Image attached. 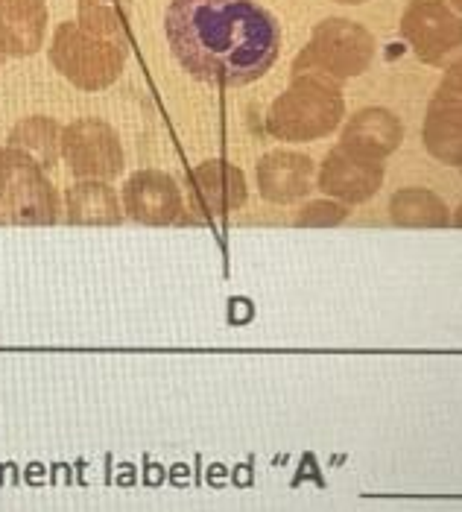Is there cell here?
Returning a JSON list of instances; mask_svg holds the SVG:
<instances>
[{
	"label": "cell",
	"instance_id": "obj_23",
	"mask_svg": "<svg viewBox=\"0 0 462 512\" xmlns=\"http://www.w3.org/2000/svg\"><path fill=\"white\" fill-rule=\"evenodd\" d=\"M454 226H460L462 229V205L457 208V214H454Z\"/></svg>",
	"mask_w": 462,
	"mask_h": 512
},
{
	"label": "cell",
	"instance_id": "obj_14",
	"mask_svg": "<svg viewBox=\"0 0 462 512\" xmlns=\"http://www.w3.org/2000/svg\"><path fill=\"white\" fill-rule=\"evenodd\" d=\"M65 205L74 226H117L123 220V208L109 182L82 179L68 188Z\"/></svg>",
	"mask_w": 462,
	"mask_h": 512
},
{
	"label": "cell",
	"instance_id": "obj_3",
	"mask_svg": "<svg viewBox=\"0 0 462 512\" xmlns=\"http://www.w3.org/2000/svg\"><path fill=\"white\" fill-rule=\"evenodd\" d=\"M53 68L82 91H103L123 74L126 44L88 33L79 21L56 27L50 41Z\"/></svg>",
	"mask_w": 462,
	"mask_h": 512
},
{
	"label": "cell",
	"instance_id": "obj_22",
	"mask_svg": "<svg viewBox=\"0 0 462 512\" xmlns=\"http://www.w3.org/2000/svg\"><path fill=\"white\" fill-rule=\"evenodd\" d=\"M3 167H6V150L0 147V179H3Z\"/></svg>",
	"mask_w": 462,
	"mask_h": 512
},
{
	"label": "cell",
	"instance_id": "obj_8",
	"mask_svg": "<svg viewBox=\"0 0 462 512\" xmlns=\"http://www.w3.org/2000/svg\"><path fill=\"white\" fill-rule=\"evenodd\" d=\"M123 211L147 226H170L182 220L179 185L158 170H141L123 185Z\"/></svg>",
	"mask_w": 462,
	"mask_h": 512
},
{
	"label": "cell",
	"instance_id": "obj_11",
	"mask_svg": "<svg viewBox=\"0 0 462 512\" xmlns=\"http://www.w3.org/2000/svg\"><path fill=\"white\" fill-rule=\"evenodd\" d=\"M404 138V126L386 109H363L354 118L348 120L340 138V147L351 156L372 158V161H384L392 150H398Z\"/></svg>",
	"mask_w": 462,
	"mask_h": 512
},
{
	"label": "cell",
	"instance_id": "obj_21",
	"mask_svg": "<svg viewBox=\"0 0 462 512\" xmlns=\"http://www.w3.org/2000/svg\"><path fill=\"white\" fill-rule=\"evenodd\" d=\"M44 9V0H0V12H27Z\"/></svg>",
	"mask_w": 462,
	"mask_h": 512
},
{
	"label": "cell",
	"instance_id": "obj_6",
	"mask_svg": "<svg viewBox=\"0 0 462 512\" xmlns=\"http://www.w3.org/2000/svg\"><path fill=\"white\" fill-rule=\"evenodd\" d=\"M401 36L424 65H445L462 47V15L442 0H413L401 15Z\"/></svg>",
	"mask_w": 462,
	"mask_h": 512
},
{
	"label": "cell",
	"instance_id": "obj_26",
	"mask_svg": "<svg viewBox=\"0 0 462 512\" xmlns=\"http://www.w3.org/2000/svg\"><path fill=\"white\" fill-rule=\"evenodd\" d=\"M3 62H6V53H3V47H0V68H3Z\"/></svg>",
	"mask_w": 462,
	"mask_h": 512
},
{
	"label": "cell",
	"instance_id": "obj_20",
	"mask_svg": "<svg viewBox=\"0 0 462 512\" xmlns=\"http://www.w3.org/2000/svg\"><path fill=\"white\" fill-rule=\"evenodd\" d=\"M439 94L442 97H451V100H462V59H457L448 71H445V79L439 85Z\"/></svg>",
	"mask_w": 462,
	"mask_h": 512
},
{
	"label": "cell",
	"instance_id": "obj_28",
	"mask_svg": "<svg viewBox=\"0 0 462 512\" xmlns=\"http://www.w3.org/2000/svg\"><path fill=\"white\" fill-rule=\"evenodd\" d=\"M0 223H3V214H0Z\"/></svg>",
	"mask_w": 462,
	"mask_h": 512
},
{
	"label": "cell",
	"instance_id": "obj_18",
	"mask_svg": "<svg viewBox=\"0 0 462 512\" xmlns=\"http://www.w3.org/2000/svg\"><path fill=\"white\" fill-rule=\"evenodd\" d=\"M79 24L94 36L126 44V15L112 0H79Z\"/></svg>",
	"mask_w": 462,
	"mask_h": 512
},
{
	"label": "cell",
	"instance_id": "obj_25",
	"mask_svg": "<svg viewBox=\"0 0 462 512\" xmlns=\"http://www.w3.org/2000/svg\"><path fill=\"white\" fill-rule=\"evenodd\" d=\"M451 6H454V9L462 15V0H451Z\"/></svg>",
	"mask_w": 462,
	"mask_h": 512
},
{
	"label": "cell",
	"instance_id": "obj_13",
	"mask_svg": "<svg viewBox=\"0 0 462 512\" xmlns=\"http://www.w3.org/2000/svg\"><path fill=\"white\" fill-rule=\"evenodd\" d=\"M422 138L436 161L462 167V100L436 94L424 118Z\"/></svg>",
	"mask_w": 462,
	"mask_h": 512
},
{
	"label": "cell",
	"instance_id": "obj_15",
	"mask_svg": "<svg viewBox=\"0 0 462 512\" xmlns=\"http://www.w3.org/2000/svg\"><path fill=\"white\" fill-rule=\"evenodd\" d=\"M9 150L36 161L41 170L53 167L62 156V129L50 118H27L21 120L9 132Z\"/></svg>",
	"mask_w": 462,
	"mask_h": 512
},
{
	"label": "cell",
	"instance_id": "obj_24",
	"mask_svg": "<svg viewBox=\"0 0 462 512\" xmlns=\"http://www.w3.org/2000/svg\"><path fill=\"white\" fill-rule=\"evenodd\" d=\"M334 3H346V6H357V3H366V0H334Z\"/></svg>",
	"mask_w": 462,
	"mask_h": 512
},
{
	"label": "cell",
	"instance_id": "obj_9",
	"mask_svg": "<svg viewBox=\"0 0 462 512\" xmlns=\"http://www.w3.org/2000/svg\"><path fill=\"white\" fill-rule=\"evenodd\" d=\"M384 185V164L372 158H360L337 147L328 153L319 170V188L328 197L340 199L343 205H360L378 194Z\"/></svg>",
	"mask_w": 462,
	"mask_h": 512
},
{
	"label": "cell",
	"instance_id": "obj_17",
	"mask_svg": "<svg viewBox=\"0 0 462 512\" xmlns=\"http://www.w3.org/2000/svg\"><path fill=\"white\" fill-rule=\"evenodd\" d=\"M47 33V6L27 12H0V47L6 56H33Z\"/></svg>",
	"mask_w": 462,
	"mask_h": 512
},
{
	"label": "cell",
	"instance_id": "obj_10",
	"mask_svg": "<svg viewBox=\"0 0 462 512\" xmlns=\"http://www.w3.org/2000/svg\"><path fill=\"white\" fill-rule=\"evenodd\" d=\"M191 197L199 217H220L246 202V179L229 161H205L191 173Z\"/></svg>",
	"mask_w": 462,
	"mask_h": 512
},
{
	"label": "cell",
	"instance_id": "obj_2",
	"mask_svg": "<svg viewBox=\"0 0 462 512\" xmlns=\"http://www.w3.org/2000/svg\"><path fill=\"white\" fill-rule=\"evenodd\" d=\"M346 112L340 85L313 74H293V85L272 103L267 129L278 141H316L331 135Z\"/></svg>",
	"mask_w": 462,
	"mask_h": 512
},
{
	"label": "cell",
	"instance_id": "obj_16",
	"mask_svg": "<svg viewBox=\"0 0 462 512\" xmlns=\"http://www.w3.org/2000/svg\"><path fill=\"white\" fill-rule=\"evenodd\" d=\"M389 214L404 229H442L451 223L445 202L427 188H404L389 202Z\"/></svg>",
	"mask_w": 462,
	"mask_h": 512
},
{
	"label": "cell",
	"instance_id": "obj_7",
	"mask_svg": "<svg viewBox=\"0 0 462 512\" xmlns=\"http://www.w3.org/2000/svg\"><path fill=\"white\" fill-rule=\"evenodd\" d=\"M62 156L79 179H115L123 170V147L117 132L97 118L74 120L62 129Z\"/></svg>",
	"mask_w": 462,
	"mask_h": 512
},
{
	"label": "cell",
	"instance_id": "obj_12",
	"mask_svg": "<svg viewBox=\"0 0 462 512\" xmlns=\"http://www.w3.org/2000/svg\"><path fill=\"white\" fill-rule=\"evenodd\" d=\"M313 161L302 153H270L258 161V188L270 202H296L308 197Z\"/></svg>",
	"mask_w": 462,
	"mask_h": 512
},
{
	"label": "cell",
	"instance_id": "obj_19",
	"mask_svg": "<svg viewBox=\"0 0 462 512\" xmlns=\"http://www.w3.org/2000/svg\"><path fill=\"white\" fill-rule=\"evenodd\" d=\"M348 217L346 205L331 202V199H316L302 208L299 214V226H337Z\"/></svg>",
	"mask_w": 462,
	"mask_h": 512
},
{
	"label": "cell",
	"instance_id": "obj_4",
	"mask_svg": "<svg viewBox=\"0 0 462 512\" xmlns=\"http://www.w3.org/2000/svg\"><path fill=\"white\" fill-rule=\"evenodd\" d=\"M375 59V39L372 33L348 18H328L316 24L305 50L293 62V74H313V77L343 82L360 77Z\"/></svg>",
	"mask_w": 462,
	"mask_h": 512
},
{
	"label": "cell",
	"instance_id": "obj_1",
	"mask_svg": "<svg viewBox=\"0 0 462 512\" xmlns=\"http://www.w3.org/2000/svg\"><path fill=\"white\" fill-rule=\"evenodd\" d=\"M164 33L179 65L208 85H249L278 59L281 27L255 0H173Z\"/></svg>",
	"mask_w": 462,
	"mask_h": 512
},
{
	"label": "cell",
	"instance_id": "obj_5",
	"mask_svg": "<svg viewBox=\"0 0 462 512\" xmlns=\"http://www.w3.org/2000/svg\"><path fill=\"white\" fill-rule=\"evenodd\" d=\"M0 202L6 217L18 226H53L59 220V197L44 179V170L9 147L0 179Z\"/></svg>",
	"mask_w": 462,
	"mask_h": 512
},
{
	"label": "cell",
	"instance_id": "obj_27",
	"mask_svg": "<svg viewBox=\"0 0 462 512\" xmlns=\"http://www.w3.org/2000/svg\"><path fill=\"white\" fill-rule=\"evenodd\" d=\"M112 3H117V6H123V3H126V0H112Z\"/></svg>",
	"mask_w": 462,
	"mask_h": 512
}]
</instances>
